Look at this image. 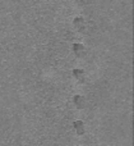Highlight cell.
I'll list each match as a JSON object with an SVG mask.
<instances>
[{
  "instance_id": "6da1fadb",
  "label": "cell",
  "mask_w": 134,
  "mask_h": 146,
  "mask_svg": "<svg viewBox=\"0 0 134 146\" xmlns=\"http://www.w3.org/2000/svg\"><path fill=\"white\" fill-rule=\"evenodd\" d=\"M74 126H76V128L78 129V133L79 135L83 133V123H82V122H76V124H74Z\"/></svg>"
}]
</instances>
